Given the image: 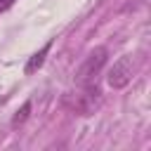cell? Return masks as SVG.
I'll list each match as a JSON object with an SVG mask.
<instances>
[{
	"mask_svg": "<svg viewBox=\"0 0 151 151\" xmlns=\"http://www.w3.org/2000/svg\"><path fill=\"white\" fill-rule=\"evenodd\" d=\"M99 104H101V92L94 83L83 85V90L78 92H64L61 97V106L76 116H92Z\"/></svg>",
	"mask_w": 151,
	"mask_h": 151,
	"instance_id": "obj_1",
	"label": "cell"
},
{
	"mask_svg": "<svg viewBox=\"0 0 151 151\" xmlns=\"http://www.w3.org/2000/svg\"><path fill=\"white\" fill-rule=\"evenodd\" d=\"M28 113H31V101H24V106L12 116V127H19V125H24L26 120H28Z\"/></svg>",
	"mask_w": 151,
	"mask_h": 151,
	"instance_id": "obj_5",
	"label": "cell"
},
{
	"mask_svg": "<svg viewBox=\"0 0 151 151\" xmlns=\"http://www.w3.org/2000/svg\"><path fill=\"white\" fill-rule=\"evenodd\" d=\"M50 50H52V40H47V42H45V45H42V47H40V50L35 52V54H31V57H28V61H26V68H24V73H26V76L35 73V71H38V68H40V66L45 64V57L50 54Z\"/></svg>",
	"mask_w": 151,
	"mask_h": 151,
	"instance_id": "obj_4",
	"label": "cell"
},
{
	"mask_svg": "<svg viewBox=\"0 0 151 151\" xmlns=\"http://www.w3.org/2000/svg\"><path fill=\"white\" fill-rule=\"evenodd\" d=\"M132 71H134V61H132V57H130V54L120 57V59L109 68V76H106L109 87H113V90H123V87L132 80Z\"/></svg>",
	"mask_w": 151,
	"mask_h": 151,
	"instance_id": "obj_3",
	"label": "cell"
},
{
	"mask_svg": "<svg viewBox=\"0 0 151 151\" xmlns=\"http://www.w3.org/2000/svg\"><path fill=\"white\" fill-rule=\"evenodd\" d=\"M14 2H17V0H0V14H2V12H7Z\"/></svg>",
	"mask_w": 151,
	"mask_h": 151,
	"instance_id": "obj_6",
	"label": "cell"
},
{
	"mask_svg": "<svg viewBox=\"0 0 151 151\" xmlns=\"http://www.w3.org/2000/svg\"><path fill=\"white\" fill-rule=\"evenodd\" d=\"M106 59H109V50L106 47H94L87 57H85V61L80 64V68H78V73H76V83L78 85H90V83H94V78L101 73V68L106 66Z\"/></svg>",
	"mask_w": 151,
	"mask_h": 151,
	"instance_id": "obj_2",
	"label": "cell"
}]
</instances>
